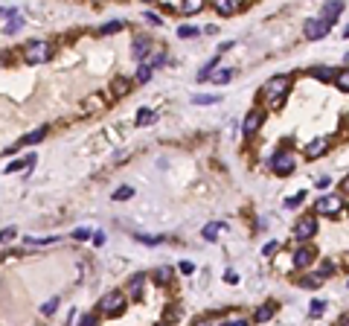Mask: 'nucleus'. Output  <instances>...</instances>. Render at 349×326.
<instances>
[{
	"label": "nucleus",
	"instance_id": "f257e3e1",
	"mask_svg": "<svg viewBox=\"0 0 349 326\" xmlns=\"http://www.w3.org/2000/svg\"><path fill=\"white\" fill-rule=\"evenodd\" d=\"M291 85H294V76H288V73L271 76V79L265 82V88H262V96L268 99V108H271V111H279V108H282V102H285L288 91H291Z\"/></svg>",
	"mask_w": 349,
	"mask_h": 326
},
{
	"label": "nucleus",
	"instance_id": "f03ea898",
	"mask_svg": "<svg viewBox=\"0 0 349 326\" xmlns=\"http://www.w3.org/2000/svg\"><path fill=\"white\" fill-rule=\"evenodd\" d=\"M126 303H128V297L122 294V291H108L105 297L99 300L96 312L102 317H119L122 312H126Z\"/></svg>",
	"mask_w": 349,
	"mask_h": 326
},
{
	"label": "nucleus",
	"instance_id": "7ed1b4c3",
	"mask_svg": "<svg viewBox=\"0 0 349 326\" xmlns=\"http://www.w3.org/2000/svg\"><path fill=\"white\" fill-rule=\"evenodd\" d=\"M53 58V47H50V41H29L27 47H24V62L27 64H44Z\"/></svg>",
	"mask_w": 349,
	"mask_h": 326
},
{
	"label": "nucleus",
	"instance_id": "20e7f679",
	"mask_svg": "<svg viewBox=\"0 0 349 326\" xmlns=\"http://www.w3.org/2000/svg\"><path fill=\"white\" fill-rule=\"evenodd\" d=\"M294 152H288V149H279L274 157H271V172L279 175V178H285V175L294 172Z\"/></svg>",
	"mask_w": 349,
	"mask_h": 326
},
{
	"label": "nucleus",
	"instance_id": "39448f33",
	"mask_svg": "<svg viewBox=\"0 0 349 326\" xmlns=\"http://www.w3.org/2000/svg\"><path fill=\"white\" fill-rule=\"evenodd\" d=\"M314 233H317V218H314V216H303L294 225V239H297V242H309Z\"/></svg>",
	"mask_w": 349,
	"mask_h": 326
},
{
	"label": "nucleus",
	"instance_id": "423d86ee",
	"mask_svg": "<svg viewBox=\"0 0 349 326\" xmlns=\"http://www.w3.org/2000/svg\"><path fill=\"white\" fill-rule=\"evenodd\" d=\"M262 123H265V111H262V108H251V111H248V117H244V123H242V134L253 137L262 128Z\"/></svg>",
	"mask_w": 349,
	"mask_h": 326
},
{
	"label": "nucleus",
	"instance_id": "0eeeda50",
	"mask_svg": "<svg viewBox=\"0 0 349 326\" xmlns=\"http://www.w3.org/2000/svg\"><path fill=\"white\" fill-rule=\"evenodd\" d=\"M340 207H343V201H340V195H323V198L314 201V210L320 213V216H338Z\"/></svg>",
	"mask_w": 349,
	"mask_h": 326
},
{
	"label": "nucleus",
	"instance_id": "6e6552de",
	"mask_svg": "<svg viewBox=\"0 0 349 326\" xmlns=\"http://www.w3.org/2000/svg\"><path fill=\"white\" fill-rule=\"evenodd\" d=\"M329 29H332V24H326L323 18H312V21H305V38L309 41H320V38H326L329 35Z\"/></svg>",
	"mask_w": 349,
	"mask_h": 326
},
{
	"label": "nucleus",
	"instance_id": "1a4fd4ad",
	"mask_svg": "<svg viewBox=\"0 0 349 326\" xmlns=\"http://www.w3.org/2000/svg\"><path fill=\"white\" fill-rule=\"evenodd\" d=\"M314 259H317V251H314V248H309V244H303V248H297V251H294L291 265H294L297 271H303V268L314 265Z\"/></svg>",
	"mask_w": 349,
	"mask_h": 326
},
{
	"label": "nucleus",
	"instance_id": "9d476101",
	"mask_svg": "<svg viewBox=\"0 0 349 326\" xmlns=\"http://www.w3.org/2000/svg\"><path fill=\"white\" fill-rule=\"evenodd\" d=\"M152 47H154V41H152V38L137 35V38H134V47H131V55H134L137 62H143L146 55L152 53Z\"/></svg>",
	"mask_w": 349,
	"mask_h": 326
},
{
	"label": "nucleus",
	"instance_id": "9b49d317",
	"mask_svg": "<svg viewBox=\"0 0 349 326\" xmlns=\"http://www.w3.org/2000/svg\"><path fill=\"white\" fill-rule=\"evenodd\" d=\"M340 12H343V0H329V3L323 6L320 18L326 21V24H335V21L340 18Z\"/></svg>",
	"mask_w": 349,
	"mask_h": 326
},
{
	"label": "nucleus",
	"instance_id": "f8f14e48",
	"mask_svg": "<svg viewBox=\"0 0 349 326\" xmlns=\"http://www.w3.org/2000/svg\"><path fill=\"white\" fill-rule=\"evenodd\" d=\"M329 152V137H317V140H312V143L305 146V157H320V154Z\"/></svg>",
	"mask_w": 349,
	"mask_h": 326
},
{
	"label": "nucleus",
	"instance_id": "ddd939ff",
	"mask_svg": "<svg viewBox=\"0 0 349 326\" xmlns=\"http://www.w3.org/2000/svg\"><path fill=\"white\" fill-rule=\"evenodd\" d=\"M274 315H277V303H265L253 312V323H268Z\"/></svg>",
	"mask_w": 349,
	"mask_h": 326
},
{
	"label": "nucleus",
	"instance_id": "4468645a",
	"mask_svg": "<svg viewBox=\"0 0 349 326\" xmlns=\"http://www.w3.org/2000/svg\"><path fill=\"white\" fill-rule=\"evenodd\" d=\"M143 289H146V277H143V274L131 277V282H128V300H140V297H143Z\"/></svg>",
	"mask_w": 349,
	"mask_h": 326
},
{
	"label": "nucleus",
	"instance_id": "2eb2a0df",
	"mask_svg": "<svg viewBox=\"0 0 349 326\" xmlns=\"http://www.w3.org/2000/svg\"><path fill=\"white\" fill-rule=\"evenodd\" d=\"M32 163H35V154H27V157H18V160H12L9 166H6V172H20V169H29V166H32Z\"/></svg>",
	"mask_w": 349,
	"mask_h": 326
},
{
	"label": "nucleus",
	"instance_id": "dca6fc26",
	"mask_svg": "<svg viewBox=\"0 0 349 326\" xmlns=\"http://www.w3.org/2000/svg\"><path fill=\"white\" fill-rule=\"evenodd\" d=\"M221 230H224V225H221V221H210V225H204V230H201V236H204L207 242H215Z\"/></svg>",
	"mask_w": 349,
	"mask_h": 326
},
{
	"label": "nucleus",
	"instance_id": "f3484780",
	"mask_svg": "<svg viewBox=\"0 0 349 326\" xmlns=\"http://www.w3.org/2000/svg\"><path fill=\"white\" fill-rule=\"evenodd\" d=\"M207 6V0H180V12L183 15H195V12H201Z\"/></svg>",
	"mask_w": 349,
	"mask_h": 326
},
{
	"label": "nucleus",
	"instance_id": "a211bd4d",
	"mask_svg": "<svg viewBox=\"0 0 349 326\" xmlns=\"http://www.w3.org/2000/svg\"><path fill=\"white\" fill-rule=\"evenodd\" d=\"M128 88H131V82H128L126 76H116V79L111 82V91H114V96H126Z\"/></svg>",
	"mask_w": 349,
	"mask_h": 326
},
{
	"label": "nucleus",
	"instance_id": "6ab92c4d",
	"mask_svg": "<svg viewBox=\"0 0 349 326\" xmlns=\"http://www.w3.org/2000/svg\"><path fill=\"white\" fill-rule=\"evenodd\" d=\"M213 6H215V12H218V15H233L239 3H236V0H213Z\"/></svg>",
	"mask_w": 349,
	"mask_h": 326
},
{
	"label": "nucleus",
	"instance_id": "aec40b11",
	"mask_svg": "<svg viewBox=\"0 0 349 326\" xmlns=\"http://www.w3.org/2000/svg\"><path fill=\"white\" fill-rule=\"evenodd\" d=\"M154 119H157V114H154L152 108H140V111H137V126H140V128H146L149 123H154Z\"/></svg>",
	"mask_w": 349,
	"mask_h": 326
},
{
	"label": "nucleus",
	"instance_id": "412c9836",
	"mask_svg": "<svg viewBox=\"0 0 349 326\" xmlns=\"http://www.w3.org/2000/svg\"><path fill=\"white\" fill-rule=\"evenodd\" d=\"M44 137H47V128L41 126V128H35V131H29V134L24 137V140H20V146H32V143H41Z\"/></svg>",
	"mask_w": 349,
	"mask_h": 326
},
{
	"label": "nucleus",
	"instance_id": "4be33fe9",
	"mask_svg": "<svg viewBox=\"0 0 349 326\" xmlns=\"http://www.w3.org/2000/svg\"><path fill=\"white\" fill-rule=\"evenodd\" d=\"M6 18H12V21H9V24H6L3 29H6L9 35H15V32H18V29L24 27V21H20V15H18V12H12V9H9V15H6Z\"/></svg>",
	"mask_w": 349,
	"mask_h": 326
},
{
	"label": "nucleus",
	"instance_id": "5701e85b",
	"mask_svg": "<svg viewBox=\"0 0 349 326\" xmlns=\"http://www.w3.org/2000/svg\"><path fill=\"white\" fill-rule=\"evenodd\" d=\"M102 105H105V99H102V96H88V99L81 102V111H88V114H93V111H99Z\"/></svg>",
	"mask_w": 349,
	"mask_h": 326
},
{
	"label": "nucleus",
	"instance_id": "b1692460",
	"mask_svg": "<svg viewBox=\"0 0 349 326\" xmlns=\"http://www.w3.org/2000/svg\"><path fill=\"white\" fill-rule=\"evenodd\" d=\"M335 85H338V91H343V93H349V67L346 70H340V73H335Z\"/></svg>",
	"mask_w": 349,
	"mask_h": 326
},
{
	"label": "nucleus",
	"instance_id": "393cba45",
	"mask_svg": "<svg viewBox=\"0 0 349 326\" xmlns=\"http://www.w3.org/2000/svg\"><path fill=\"white\" fill-rule=\"evenodd\" d=\"M312 76H314L317 82H332V79H335L332 67H312Z\"/></svg>",
	"mask_w": 349,
	"mask_h": 326
},
{
	"label": "nucleus",
	"instance_id": "a878e982",
	"mask_svg": "<svg viewBox=\"0 0 349 326\" xmlns=\"http://www.w3.org/2000/svg\"><path fill=\"white\" fill-rule=\"evenodd\" d=\"M152 70H154V67H152L149 62L140 64V70H137V82H140V85H146V82L152 79Z\"/></svg>",
	"mask_w": 349,
	"mask_h": 326
},
{
	"label": "nucleus",
	"instance_id": "bb28decb",
	"mask_svg": "<svg viewBox=\"0 0 349 326\" xmlns=\"http://www.w3.org/2000/svg\"><path fill=\"white\" fill-rule=\"evenodd\" d=\"M320 282H323L320 274H312V277H303V280H300V286H303V289H320Z\"/></svg>",
	"mask_w": 349,
	"mask_h": 326
},
{
	"label": "nucleus",
	"instance_id": "cd10ccee",
	"mask_svg": "<svg viewBox=\"0 0 349 326\" xmlns=\"http://www.w3.org/2000/svg\"><path fill=\"white\" fill-rule=\"evenodd\" d=\"M215 67H218V58H213V62H210V64L204 67V70L198 73V82H207V79H210V76L215 73Z\"/></svg>",
	"mask_w": 349,
	"mask_h": 326
},
{
	"label": "nucleus",
	"instance_id": "c85d7f7f",
	"mask_svg": "<svg viewBox=\"0 0 349 326\" xmlns=\"http://www.w3.org/2000/svg\"><path fill=\"white\" fill-rule=\"evenodd\" d=\"M122 27H126V21H111V24L102 27V35H114V32H119Z\"/></svg>",
	"mask_w": 349,
	"mask_h": 326
},
{
	"label": "nucleus",
	"instance_id": "c756f323",
	"mask_svg": "<svg viewBox=\"0 0 349 326\" xmlns=\"http://www.w3.org/2000/svg\"><path fill=\"white\" fill-rule=\"evenodd\" d=\"M210 79H213L215 85H227V82L233 79V70H218V73H213Z\"/></svg>",
	"mask_w": 349,
	"mask_h": 326
},
{
	"label": "nucleus",
	"instance_id": "7c9ffc66",
	"mask_svg": "<svg viewBox=\"0 0 349 326\" xmlns=\"http://www.w3.org/2000/svg\"><path fill=\"white\" fill-rule=\"evenodd\" d=\"M134 195V187H119V190H114V201H126Z\"/></svg>",
	"mask_w": 349,
	"mask_h": 326
},
{
	"label": "nucleus",
	"instance_id": "2f4dec72",
	"mask_svg": "<svg viewBox=\"0 0 349 326\" xmlns=\"http://www.w3.org/2000/svg\"><path fill=\"white\" fill-rule=\"evenodd\" d=\"M73 239H76V242H85V239H93V230H90V227H79V230H73Z\"/></svg>",
	"mask_w": 349,
	"mask_h": 326
},
{
	"label": "nucleus",
	"instance_id": "473e14b6",
	"mask_svg": "<svg viewBox=\"0 0 349 326\" xmlns=\"http://www.w3.org/2000/svg\"><path fill=\"white\" fill-rule=\"evenodd\" d=\"M15 236H18V230H15V227H3V230H0V244L12 242V239H15Z\"/></svg>",
	"mask_w": 349,
	"mask_h": 326
},
{
	"label": "nucleus",
	"instance_id": "72a5a7b5",
	"mask_svg": "<svg viewBox=\"0 0 349 326\" xmlns=\"http://www.w3.org/2000/svg\"><path fill=\"white\" fill-rule=\"evenodd\" d=\"M172 274H175L172 268H157V274H154V280H157V282H169V280H172Z\"/></svg>",
	"mask_w": 349,
	"mask_h": 326
},
{
	"label": "nucleus",
	"instance_id": "f704fd0d",
	"mask_svg": "<svg viewBox=\"0 0 349 326\" xmlns=\"http://www.w3.org/2000/svg\"><path fill=\"white\" fill-rule=\"evenodd\" d=\"M323 309H326V306H323V300H312V306H309V315H312V317H320V315H323Z\"/></svg>",
	"mask_w": 349,
	"mask_h": 326
},
{
	"label": "nucleus",
	"instance_id": "c9c22d12",
	"mask_svg": "<svg viewBox=\"0 0 349 326\" xmlns=\"http://www.w3.org/2000/svg\"><path fill=\"white\" fill-rule=\"evenodd\" d=\"M53 242H58V236H47V239H35V236H29V239H27V244H53Z\"/></svg>",
	"mask_w": 349,
	"mask_h": 326
},
{
	"label": "nucleus",
	"instance_id": "e433bc0d",
	"mask_svg": "<svg viewBox=\"0 0 349 326\" xmlns=\"http://www.w3.org/2000/svg\"><path fill=\"white\" fill-rule=\"evenodd\" d=\"M55 309H58V297H53V300H47L44 306H41V315H53Z\"/></svg>",
	"mask_w": 349,
	"mask_h": 326
},
{
	"label": "nucleus",
	"instance_id": "4c0bfd02",
	"mask_svg": "<svg viewBox=\"0 0 349 326\" xmlns=\"http://www.w3.org/2000/svg\"><path fill=\"white\" fill-rule=\"evenodd\" d=\"M317 274H320V277H329V274H335V262H329V259H326V262H320Z\"/></svg>",
	"mask_w": 349,
	"mask_h": 326
},
{
	"label": "nucleus",
	"instance_id": "58836bf2",
	"mask_svg": "<svg viewBox=\"0 0 349 326\" xmlns=\"http://www.w3.org/2000/svg\"><path fill=\"white\" fill-rule=\"evenodd\" d=\"M143 21H146V24H152V27H160V24H163V21H160V15H154V12H146V15H143Z\"/></svg>",
	"mask_w": 349,
	"mask_h": 326
},
{
	"label": "nucleus",
	"instance_id": "ea45409f",
	"mask_svg": "<svg viewBox=\"0 0 349 326\" xmlns=\"http://www.w3.org/2000/svg\"><path fill=\"white\" fill-rule=\"evenodd\" d=\"M192 102L195 105H213V102H218V96H192Z\"/></svg>",
	"mask_w": 349,
	"mask_h": 326
},
{
	"label": "nucleus",
	"instance_id": "a19ab883",
	"mask_svg": "<svg viewBox=\"0 0 349 326\" xmlns=\"http://www.w3.org/2000/svg\"><path fill=\"white\" fill-rule=\"evenodd\" d=\"M96 317H99V312H96V315H90V312H88V315H81L79 323L81 326H96Z\"/></svg>",
	"mask_w": 349,
	"mask_h": 326
},
{
	"label": "nucleus",
	"instance_id": "79ce46f5",
	"mask_svg": "<svg viewBox=\"0 0 349 326\" xmlns=\"http://www.w3.org/2000/svg\"><path fill=\"white\" fill-rule=\"evenodd\" d=\"M303 201H305V192H297L294 198L285 201V207H297V204H303Z\"/></svg>",
	"mask_w": 349,
	"mask_h": 326
},
{
	"label": "nucleus",
	"instance_id": "37998d69",
	"mask_svg": "<svg viewBox=\"0 0 349 326\" xmlns=\"http://www.w3.org/2000/svg\"><path fill=\"white\" fill-rule=\"evenodd\" d=\"M178 35H180V38H192V35H198V29H195V27H180Z\"/></svg>",
	"mask_w": 349,
	"mask_h": 326
},
{
	"label": "nucleus",
	"instance_id": "c03bdc74",
	"mask_svg": "<svg viewBox=\"0 0 349 326\" xmlns=\"http://www.w3.org/2000/svg\"><path fill=\"white\" fill-rule=\"evenodd\" d=\"M137 239H140V242H146V244H160L163 242L160 236H137Z\"/></svg>",
	"mask_w": 349,
	"mask_h": 326
},
{
	"label": "nucleus",
	"instance_id": "a18cd8bd",
	"mask_svg": "<svg viewBox=\"0 0 349 326\" xmlns=\"http://www.w3.org/2000/svg\"><path fill=\"white\" fill-rule=\"evenodd\" d=\"M277 248H279L277 242H268L265 248H262V254H265V256H274V254H277Z\"/></svg>",
	"mask_w": 349,
	"mask_h": 326
},
{
	"label": "nucleus",
	"instance_id": "49530a36",
	"mask_svg": "<svg viewBox=\"0 0 349 326\" xmlns=\"http://www.w3.org/2000/svg\"><path fill=\"white\" fill-rule=\"evenodd\" d=\"M224 282H227V286H236V282H239V274H236V271H227V274H224Z\"/></svg>",
	"mask_w": 349,
	"mask_h": 326
},
{
	"label": "nucleus",
	"instance_id": "de8ad7c7",
	"mask_svg": "<svg viewBox=\"0 0 349 326\" xmlns=\"http://www.w3.org/2000/svg\"><path fill=\"white\" fill-rule=\"evenodd\" d=\"M224 326H248V317H230Z\"/></svg>",
	"mask_w": 349,
	"mask_h": 326
},
{
	"label": "nucleus",
	"instance_id": "09e8293b",
	"mask_svg": "<svg viewBox=\"0 0 349 326\" xmlns=\"http://www.w3.org/2000/svg\"><path fill=\"white\" fill-rule=\"evenodd\" d=\"M195 271V265L192 262H180V274H192Z\"/></svg>",
	"mask_w": 349,
	"mask_h": 326
},
{
	"label": "nucleus",
	"instance_id": "8fccbe9b",
	"mask_svg": "<svg viewBox=\"0 0 349 326\" xmlns=\"http://www.w3.org/2000/svg\"><path fill=\"white\" fill-rule=\"evenodd\" d=\"M314 187H320V190H329V187H332V181H329V178H320V181L314 184Z\"/></svg>",
	"mask_w": 349,
	"mask_h": 326
},
{
	"label": "nucleus",
	"instance_id": "3c124183",
	"mask_svg": "<svg viewBox=\"0 0 349 326\" xmlns=\"http://www.w3.org/2000/svg\"><path fill=\"white\" fill-rule=\"evenodd\" d=\"M340 192H343V195H349V175L340 181Z\"/></svg>",
	"mask_w": 349,
	"mask_h": 326
},
{
	"label": "nucleus",
	"instance_id": "603ef678",
	"mask_svg": "<svg viewBox=\"0 0 349 326\" xmlns=\"http://www.w3.org/2000/svg\"><path fill=\"white\" fill-rule=\"evenodd\" d=\"M93 242H96V244H105V233H102V230H99V233H93Z\"/></svg>",
	"mask_w": 349,
	"mask_h": 326
},
{
	"label": "nucleus",
	"instance_id": "864d4df0",
	"mask_svg": "<svg viewBox=\"0 0 349 326\" xmlns=\"http://www.w3.org/2000/svg\"><path fill=\"white\" fill-rule=\"evenodd\" d=\"M340 323H346V326H349V312H346V315H340Z\"/></svg>",
	"mask_w": 349,
	"mask_h": 326
},
{
	"label": "nucleus",
	"instance_id": "5fc2aeb1",
	"mask_svg": "<svg viewBox=\"0 0 349 326\" xmlns=\"http://www.w3.org/2000/svg\"><path fill=\"white\" fill-rule=\"evenodd\" d=\"M146 3H157V0H146Z\"/></svg>",
	"mask_w": 349,
	"mask_h": 326
}]
</instances>
